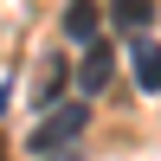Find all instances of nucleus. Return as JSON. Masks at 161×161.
<instances>
[{
    "mask_svg": "<svg viewBox=\"0 0 161 161\" xmlns=\"http://www.w3.org/2000/svg\"><path fill=\"white\" fill-rule=\"evenodd\" d=\"M84 129H90V103H77V97H71V103H52V110L32 123L26 148L45 161V155H58V148H77V142H84Z\"/></svg>",
    "mask_w": 161,
    "mask_h": 161,
    "instance_id": "obj_1",
    "label": "nucleus"
},
{
    "mask_svg": "<svg viewBox=\"0 0 161 161\" xmlns=\"http://www.w3.org/2000/svg\"><path fill=\"white\" fill-rule=\"evenodd\" d=\"M110 77H116V52H110V39L84 45V58H77V71H71V84H77V103H90L97 90H110Z\"/></svg>",
    "mask_w": 161,
    "mask_h": 161,
    "instance_id": "obj_2",
    "label": "nucleus"
},
{
    "mask_svg": "<svg viewBox=\"0 0 161 161\" xmlns=\"http://www.w3.org/2000/svg\"><path fill=\"white\" fill-rule=\"evenodd\" d=\"M129 71H136V90L155 97L161 90V58H155V32H129Z\"/></svg>",
    "mask_w": 161,
    "mask_h": 161,
    "instance_id": "obj_3",
    "label": "nucleus"
},
{
    "mask_svg": "<svg viewBox=\"0 0 161 161\" xmlns=\"http://www.w3.org/2000/svg\"><path fill=\"white\" fill-rule=\"evenodd\" d=\"M64 39H71L77 52L103 39V13H97V0H71V7H64Z\"/></svg>",
    "mask_w": 161,
    "mask_h": 161,
    "instance_id": "obj_4",
    "label": "nucleus"
},
{
    "mask_svg": "<svg viewBox=\"0 0 161 161\" xmlns=\"http://www.w3.org/2000/svg\"><path fill=\"white\" fill-rule=\"evenodd\" d=\"M110 19L123 32H155V0H110Z\"/></svg>",
    "mask_w": 161,
    "mask_h": 161,
    "instance_id": "obj_5",
    "label": "nucleus"
},
{
    "mask_svg": "<svg viewBox=\"0 0 161 161\" xmlns=\"http://www.w3.org/2000/svg\"><path fill=\"white\" fill-rule=\"evenodd\" d=\"M7 103H13V90H7V84H0V116H7Z\"/></svg>",
    "mask_w": 161,
    "mask_h": 161,
    "instance_id": "obj_6",
    "label": "nucleus"
},
{
    "mask_svg": "<svg viewBox=\"0 0 161 161\" xmlns=\"http://www.w3.org/2000/svg\"><path fill=\"white\" fill-rule=\"evenodd\" d=\"M0 161H7V155H0Z\"/></svg>",
    "mask_w": 161,
    "mask_h": 161,
    "instance_id": "obj_7",
    "label": "nucleus"
}]
</instances>
